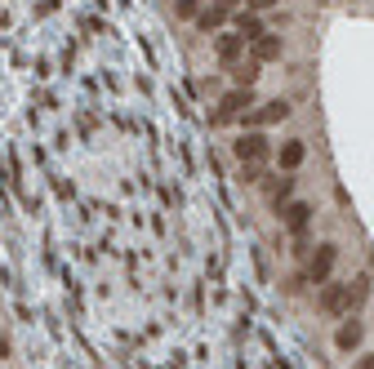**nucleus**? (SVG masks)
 I'll return each instance as SVG.
<instances>
[{
  "mask_svg": "<svg viewBox=\"0 0 374 369\" xmlns=\"http://www.w3.org/2000/svg\"><path fill=\"white\" fill-rule=\"evenodd\" d=\"M263 187H267L272 205H285V200L294 196V178H290V174H263Z\"/></svg>",
  "mask_w": 374,
  "mask_h": 369,
  "instance_id": "obj_11",
  "label": "nucleus"
},
{
  "mask_svg": "<svg viewBox=\"0 0 374 369\" xmlns=\"http://www.w3.org/2000/svg\"><path fill=\"white\" fill-rule=\"evenodd\" d=\"M232 152H236V160H241V165H267L272 143H267L263 129H250V133H241V138L232 143Z\"/></svg>",
  "mask_w": 374,
  "mask_h": 369,
  "instance_id": "obj_3",
  "label": "nucleus"
},
{
  "mask_svg": "<svg viewBox=\"0 0 374 369\" xmlns=\"http://www.w3.org/2000/svg\"><path fill=\"white\" fill-rule=\"evenodd\" d=\"M201 9H205V0H178V5H174V13H178L183 23H196Z\"/></svg>",
  "mask_w": 374,
  "mask_h": 369,
  "instance_id": "obj_15",
  "label": "nucleus"
},
{
  "mask_svg": "<svg viewBox=\"0 0 374 369\" xmlns=\"http://www.w3.org/2000/svg\"><path fill=\"white\" fill-rule=\"evenodd\" d=\"M356 369H374V356H365V360H361V365H356Z\"/></svg>",
  "mask_w": 374,
  "mask_h": 369,
  "instance_id": "obj_18",
  "label": "nucleus"
},
{
  "mask_svg": "<svg viewBox=\"0 0 374 369\" xmlns=\"http://www.w3.org/2000/svg\"><path fill=\"white\" fill-rule=\"evenodd\" d=\"M254 107V89L232 85L223 98H218V111L210 116V125H232V121H245V111Z\"/></svg>",
  "mask_w": 374,
  "mask_h": 369,
  "instance_id": "obj_2",
  "label": "nucleus"
},
{
  "mask_svg": "<svg viewBox=\"0 0 374 369\" xmlns=\"http://www.w3.org/2000/svg\"><path fill=\"white\" fill-rule=\"evenodd\" d=\"M303 156H308V147H303L299 138H294V143H281V147H277V165H281V174H294L299 165H303Z\"/></svg>",
  "mask_w": 374,
  "mask_h": 369,
  "instance_id": "obj_13",
  "label": "nucleus"
},
{
  "mask_svg": "<svg viewBox=\"0 0 374 369\" xmlns=\"http://www.w3.org/2000/svg\"><path fill=\"white\" fill-rule=\"evenodd\" d=\"M334 343H338V351H352V347H361V325H352V321H348L343 329H338V338H334Z\"/></svg>",
  "mask_w": 374,
  "mask_h": 369,
  "instance_id": "obj_14",
  "label": "nucleus"
},
{
  "mask_svg": "<svg viewBox=\"0 0 374 369\" xmlns=\"http://www.w3.org/2000/svg\"><path fill=\"white\" fill-rule=\"evenodd\" d=\"M259 76H263V62L250 58V54L232 67V85H241V89H254V85H259Z\"/></svg>",
  "mask_w": 374,
  "mask_h": 369,
  "instance_id": "obj_10",
  "label": "nucleus"
},
{
  "mask_svg": "<svg viewBox=\"0 0 374 369\" xmlns=\"http://www.w3.org/2000/svg\"><path fill=\"white\" fill-rule=\"evenodd\" d=\"M245 9L250 13H272V9H281V0H245Z\"/></svg>",
  "mask_w": 374,
  "mask_h": 369,
  "instance_id": "obj_16",
  "label": "nucleus"
},
{
  "mask_svg": "<svg viewBox=\"0 0 374 369\" xmlns=\"http://www.w3.org/2000/svg\"><path fill=\"white\" fill-rule=\"evenodd\" d=\"M330 272H334V249H330V245H321L316 254L308 258V280H312V285H326Z\"/></svg>",
  "mask_w": 374,
  "mask_h": 369,
  "instance_id": "obj_8",
  "label": "nucleus"
},
{
  "mask_svg": "<svg viewBox=\"0 0 374 369\" xmlns=\"http://www.w3.org/2000/svg\"><path fill=\"white\" fill-rule=\"evenodd\" d=\"M232 31H241L245 40H259L263 31H272V27H267V18H263V13H250V9H241V13H232Z\"/></svg>",
  "mask_w": 374,
  "mask_h": 369,
  "instance_id": "obj_7",
  "label": "nucleus"
},
{
  "mask_svg": "<svg viewBox=\"0 0 374 369\" xmlns=\"http://www.w3.org/2000/svg\"><path fill=\"white\" fill-rule=\"evenodd\" d=\"M352 307H356L352 285H343V280H326V285H321V294H316V312L321 316H352Z\"/></svg>",
  "mask_w": 374,
  "mask_h": 369,
  "instance_id": "obj_1",
  "label": "nucleus"
},
{
  "mask_svg": "<svg viewBox=\"0 0 374 369\" xmlns=\"http://www.w3.org/2000/svg\"><path fill=\"white\" fill-rule=\"evenodd\" d=\"M285 116H290V103H285V98H272V103H259V107L245 111V125L250 129H267V125H281Z\"/></svg>",
  "mask_w": 374,
  "mask_h": 369,
  "instance_id": "obj_5",
  "label": "nucleus"
},
{
  "mask_svg": "<svg viewBox=\"0 0 374 369\" xmlns=\"http://www.w3.org/2000/svg\"><path fill=\"white\" fill-rule=\"evenodd\" d=\"M281 54H285V40L277 31H263L259 40H250V58H259V62H277Z\"/></svg>",
  "mask_w": 374,
  "mask_h": 369,
  "instance_id": "obj_6",
  "label": "nucleus"
},
{
  "mask_svg": "<svg viewBox=\"0 0 374 369\" xmlns=\"http://www.w3.org/2000/svg\"><path fill=\"white\" fill-rule=\"evenodd\" d=\"M281 214H285V227H290L299 241L308 236V227H312V205H285Z\"/></svg>",
  "mask_w": 374,
  "mask_h": 369,
  "instance_id": "obj_12",
  "label": "nucleus"
},
{
  "mask_svg": "<svg viewBox=\"0 0 374 369\" xmlns=\"http://www.w3.org/2000/svg\"><path fill=\"white\" fill-rule=\"evenodd\" d=\"M245 54H250V40L241 36V31L223 27V31H218V36H214V58L223 62V67H236V62H241Z\"/></svg>",
  "mask_w": 374,
  "mask_h": 369,
  "instance_id": "obj_4",
  "label": "nucleus"
},
{
  "mask_svg": "<svg viewBox=\"0 0 374 369\" xmlns=\"http://www.w3.org/2000/svg\"><path fill=\"white\" fill-rule=\"evenodd\" d=\"M228 18H232L228 9H218V5H205V9L196 13V31H201V36H218V31L228 27Z\"/></svg>",
  "mask_w": 374,
  "mask_h": 369,
  "instance_id": "obj_9",
  "label": "nucleus"
},
{
  "mask_svg": "<svg viewBox=\"0 0 374 369\" xmlns=\"http://www.w3.org/2000/svg\"><path fill=\"white\" fill-rule=\"evenodd\" d=\"M9 351H14V343L5 338V334H0V356H9Z\"/></svg>",
  "mask_w": 374,
  "mask_h": 369,
  "instance_id": "obj_17",
  "label": "nucleus"
}]
</instances>
